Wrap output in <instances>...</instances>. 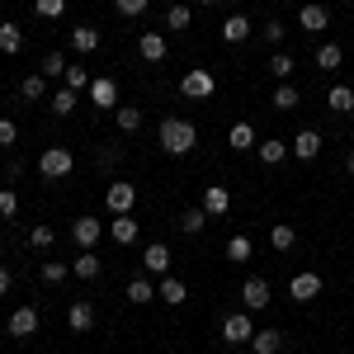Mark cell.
<instances>
[{"label":"cell","mask_w":354,"mask_h":354,"mask_svg":"<svg viewBox=\"0 0 354 354\" xmlns=\"http://www.w3.org/2000/svg\"><path fill=\"white\" fill-rule=\"evenodd\" d=\"M104 208H109L113 218H118V213H133V208H137V185H133V180H109V189H104Z\"/></svg>","instance_id":"obj_5"},{"label":"cell","mask_w":354,"mask_h":354,"mask_svg":"<svg viewBox=\"0 0 354 354\" xmlns=\"http://www.w3.org/2000/svg\"><path fill=\"white\" fill-rule=\"evenodd\" d=\"M19 48H24V28L15 24V19H5V24H0V53L19 57Z\"/></svg>","instance_id":"obj_23"},{"label":"cell","mask_w":354,"mask_h":354,"mask_svg":"<svg viewBox=\"0 0 354 354\" xmlns=\"http://www.w3.org/2000/svg\"><path fill=\"white\" fill-rule=\"evenodd\" d=\"M113 123H118V133H123V137H133V133H142L147 118H142L137 104H118V109H113Z\"/></svg>","instance_id":"obj_22"},{"label":"cell","mask_w":354,"mask_h":354,"mask_svg":"<svg viewBox=\"0 0 354 354\" xmlns=\"http://www.w3.org/2000/svg\"><path fill=\"white\" fill-rule=\"evenodd\" d=\"M100 270H104V265H100L95 250H81V255L71 260V274H76V279H100Z\"/></svg>","instance_id":"obj_30"},{"label":"cell","mask_w":354,"mask_h":354,"mask_svg":"<svg viewBox=\"0 0 354 354\" xmlns=\"http://www.w3.org/2000/svg\"><path fill=\"white\" fill-rule=\"evenodd\" d=\"M66 326L76 330V335H85V330L95 326V307H90V302H71V307H66Z\"/></svg>","instance_id":"obj_21"},{"label":"cell","mask_w":354,"mask_h":354,"mask_svg":"<svg viewBox=\"0 0 354 354\" xmlns=\"http://www.w3.org/2000/svg\"><path fill=\"white\" fill-rule=\"evenodd\" d=\"M270 245H274V255H283V250L298 245V232H293L288 222H274V227H270Z\"/></svg>","instance_id":"obj_28"},{"label":"cell","mask_w":354,"mask_h":354,"mask_svg":"<svg viewBox=\"0 0 354 354\" xmlns=\"http://www.w3.org/2000/svg\"><path fill=\"white\" fill-rule=\"evenodd\" d=\"M270 298H274L270 279H260V274H250V279L241 283V307H245V312H265V307H270Z\"/></svg>","instance_id":"obj_6"},{"label":"cell","mask_w":354,"mask_h":354,"mask_svg":"<svg viewBox=\"0 0 354 354\" xmlns=\"http://www.w3.org/2000/svg\"><path fill=\"white\" fill-rule=\"evenodd\" d=\"M227 208H232V194H227V185H208V189H203V213H208V218H222Z\"/></svg>","instance_id":"obj_20"},{"label":"cell","mask_w":354,"mask_h":354,"mask_svg":"<svg viewBox=\"0 0 354 354\" xmlns=\"http://www.w3.org/2000/svg\"><path fill=\"white\" fill-rule=\"evenodd\" d=\"M137 57H142V62H165V33L147 28V33L137 38Z\"/></svg>","instance_id":"obj_18"},{"label":"cell","mask_w":354,"mask_h":354,"mask_svg":"<svg viewBox=\"0 0 354 354\" xmlns=\"http://www.w3.org/2000/svg\"><path fill=\"white\" fill-rule=\"evenodd\" d=\"M227 260H232V265L255 260V241H250V236H232V241H227Z\"/></svg>","instance_id":"obj_34"},{"label":"cell","mask_w":354,"mask_h":354,"mask_svg":"<svg viewBox=\"0 0 354 354\" xmlns=\"http://www.w3.org/2000/svg\"><path fill=\"white\" fill-rule=\"evenodd\" d=\"M113 10L123 19H137V15H147V0H113Z\"/></svg>","instance_id":"obj_44"},{"label":"cell","mask_w":354,"mask_h":354,"mask_svg":"<svg viewBox=\"0 0 354 354\" xmlns=\"http://www.w3.org/2000/svg\"><path fill=\"white\" fill-rule=\"evenodd\" d=\"M10 283H15V279H10V270H0V293H10Z\"/></svg>","instance_id":"obj_47"},{"label":"cell","mask_w":354,"mask_h":354,"mask_svg":"<svg viewBox=\"0 0 354 354\" xmlns=\"http://www.w3.org/2000/svg\"><path fill=\"white\" fill-rule=\"evenodd\" d=\"M345 170H350V175H354V151H350V156H345Z\"/></svg>","instance_id":"obj_48"},{"label":"cell","mask_w":354,"mask_h":354,"mask_svg":"<svg viewBox=\"0 0 354 354\" xmlns=\"http://www.w3.org/2000/svg\"><path fill=\"white\" fill-rule=\"evenodd\" d=\"M66 66H71V62H66V53H48L43 62H38V76H48V81H62V76H66Z\"/></svg>","instance_id":"obj_32"},{"label":"cell","mask_w":354,"mask_h":354,"mask_svg":"<svg viewBox=\"0 0 354 354\" xmlns=\"http://www.w3.org/2000/svg\"><path fill=\"white\" fill-rule=\"evenodd\" d=\"M19 95H24V100H43V95H48V76H38V71H33V76H24Z\"/></svg>","instance_id":"obj_42"},{"label":"cell","mask_w":354,"mask_h":354,"mask_svg":"<svg viewBox=\"0 0 354 354\" xmlns=\"http://www.w3.org/2000/svg\"><path fill=\"white\" fill-rule=\"evenodd\" d=\"M62 85L81 95V90H90V71H85V66H66V76H62Z\"/></svg>","instance_id":"obj_43"},{"label":"cell","mask_w":354,"mask_h":354,"mask_svg":"<svg viewBox=\"0 0 354 354\" xmlns=\"http://www.w3.org/2000/svg\"><path fill=\"white\" fill-rule=\"evenodd\" d=\"M71 170H76V156H71L66 147H48V151L38 156V175H43V180H66Z\"/></svg>","instance_id":"obj_4"},{"label":"cell","mask_w":354,"mask_h":354,"mask_svg":"<svg viewBox=\"0 0 354 354\" xmlns=\"http://www.w3.org/2000/svg\"><path fill=\"white\" fill-rule=\"evenodd\" d=\"M203 227H208V213H203V208H185V213H180V232H185V236H198Z\"/></svg>","instance_id":"obj_36"},{"label":"cell","mask_w":354,"mask_h":354,"mask_svg":"<svg viewBox=\"0 0 354 354\" xmlns=\"http://www.w3.org/2000/svg\"><path fill=\"white\" fill-rule=\"evenodd\" d=\"M28 245H33V250H53V245H57V232L48 227V222H38V227L28 232Z\"/></svg>","instance_id":"obj_39"},{"label":"cell","mask_w":354,"mask_h":354,"mask_svg":"<svg viewBox=\"0 0 354 354\" xmlns=\"http://www.w3.org/2000/svg\"><path fill=\"white\" fill-rule=\"evenodd\" d=\"M180 95H185V100H213V95H218V76H213L208 66H189V71L180 76Z\"/></svg>","instance_id":"obj_2"},{"label":"cell","mask_w":354,"mask_h":354,"mask_svg":"<svg viewBox=\"0 0 354 354\" xmlns=\"http://www.w3.org/2000/svg\"><path fill=\"white\" fill-rule=\"evenodd\" d=\"M222 43H232V48H236V43H245V38H250V33H255V24H250V15H241V10H236V15H227V19H222Z\"/></svg>","instance_id":"obj_14"},{"label":"cell","mask_w":354,"mask_h":354,"mask_svg":"<svg viewBox=\"0 0 354 354\" xmlns=\"http://www.w3.org/2000/svg\"><path fill=\"white\" fill-rule=\"evenodd\" d=\"M288 298L293 302H312V298H322V274L317 270H302L288 279Z\"/></svg>","instance_id":"obj_10"},{"label":"cell","mask_w":354,"mask_h":354,"mask_svg":"<svg viewBox=\"0 0 354 354\" xmlns=\"http://www.w3.org/2000/svg\"><path fill=\"white\" fill-rule=\"evenodd\" d=\"M326 109H330V113H350V109H354V90H350V85H330Z\"/></svg>","instance_id":"obj_33"},{"label":"cell","mask_w":354,"mask_h":354,"mask_svg":"<svg viewBox=\"0 0 354 354\" xmlns=\"http://www.w3.org/2000/svg\"><path fill=\"white\" fill-rule=\"evenodd\" d=\"M227 147H232V151H255V147H260V137H255V123H232V128H227Z\"/></svg>","instance_id":"obj_17"},{"label":"cell","mask_w":354,"mask_h":354,"mask_svg":"<svg viewBox=\"0 0 354 354\" xmlns=\"http://www.w3.org/2000/svg\"><path fill=\"white\" fill-rule=\"evenodd\" d=\"M5 330L15 335V340H28V335H38V307H15L10 312V322H5Z\"/></svg>","instance_id":"obj_11"},{"label":"cell","mask_w":354,"mask_h":354,"mask_svg":"<svg viewBox=\"0 0 354 354\" xmlns=\"http://www.w3.org/2000/svg\"><path fill=\"white\" fill-rule=\"evenodd\" d=\"M170 260H175V255H170V245H165V241H151L147 250H142V270L156 274V279H165V274H170Z\"/></svg>","instance_id":"obj_12"},{"label":"cell","mask_w":354,"mask_h":354,"mask_svg":"<svg viewBox=\"0 0 354 354\" xmlns=\"http://www.w3.org/2000/svg\"><path fill=\"white\" fill-rule=\"evenodd\" d=\"M33 15H38V19H62V15H66V0H33Z\"/></svg>","instance_id":"obj_40"},{"label":"cell","mask_w":354,"mask_h":354,"mask_svg":"<svg viewBox=\"0 0 354 354\" xmlns=\"http://www.w3.org/2000/svg\"><path fill=\"white\" fill-rule=\"evenodd\" d=\"M194 5H203V10H208V5H218V0H194Z\"/></svg>","instance_id":"obj_49"},{"label":"cell","mask_w":354,"mask_h":354,"mask_svg":"<svg viewBox=\"0 0 354 354\" xmlns=\"http://www.w3.org/2000/svg\"><path fill=\"white\" fill-rule=\"evenodd\" d=\"M255 156H260V165H283V156H293V151H288V142L270 137V142H260V147H255Z\"/></svg>","instance_id":"obj_24"},{"label":"cell","mask_w":354,"mask_h":354,"mask_svg":"<svg viewBox=\"0 0 354 354\" xmlns=\"http://www.w3.org/2000/svg\"><path fill=\"white\" fill-rule=\"evenodd\" d=\"M104 232H109V227H104V222H100V218H90V213H85V218H76V222H71V241L81 245V250H95V245L104 241Z\"/></svg>","instance_id":"obj_8"},{"label":"cell","mask_w":354,"mask_h":354,"mask_svg":"<svg viewBox=\"0 0 354 354\" xmlns=\"http://www.w3.org/2000/svg\"><path fill=\"white\" fill-rule=\"evenodd\" d=\"M66 43H71V53L90 57L95 48H100V28H95V24H76V28H71V38H66Z\"/></svg>","instance_id":"obj_19"},{"label":"cell","mask_w":354,"mask_h":354,"mask_svg":"<svg viewBox=\"0 0 354 354\" xmlns=\"http://www.w3.org/2000/svg\"><path fill=\"white\" fill-rule=\"evenodd\" d=\"M279 350H283V335L255 326V335H250V354H279Z\"/></svg>","instance_id":"obj_26"},{"label":"cell","mask_w":354,"mask_h":354,"mask_svg":"<svg viewBox=\"0 0 354 354\" xmlns=\"http://www.w3.org/2000/svg\"><path fill=\"white\" fill-rule=\"evenodd\" d=\"M109 236L118 245H137V236H142V227H137L133 213H118V218H109Z\"/></svg>","instance_id":"obj_16"},{"label":"cell","mask_w":354,"mask_h":354,"mask_svg":"<svg viewBox=\"0 0 354 354\" xmlns=\"http://www.w3.org/2000/svg\"><path fill=\"white\" fill-rule=\"evenodd\" d=\"M156 137H161V151H165V156H189L194 147H198V128H194L189 118H165Z\"/></svg>","instance_id":"obj_1"},{"label":"cell","mask_w":354,"mask_h":354,"mask_svg":"<svg viewBox=\"0 0 354 354\" xmlns=\"http://www.w3.org/2000/svg\"><path fill=\"white\" fill-rule=\"evenodd\" d=\"M85 95H90V104H95V109H104V113H113L118 104H123V100H118V81H113V76H95Z\"/></svg>","instance_id":"obj_7"},{"label":"cell","mask_w":354,"mask_h":354,"mask_svg":"<svg viewBox=\"0 0 354 354\" xmlns=\"http://www.w3.org/2000/svg\"><path fill=\"white\" fill-rule=\"evenodd\" d=\"M270 104L279 113H293V109H298V85H293V81H279V85H274V100H270Z\"/></svg>","instance_id":"obj_27"},{"label":"cell","mask_w":354,"mask_h":354,"mask_svg":"<svg viewBox=\"0 0 354 354\" xmlns=\"http://www.w3.org/2000/svg\"><path fill=\"white\" fill-rule=\"evenodd\" d=\"M43 283H48V288H57V283H66V279H71V265H66V260H43Z\"/></svg>","instance_id":"obj_35"},{"label":"cell","mask_w":354,"mask_h":354,"mask_svg":"<svg viewBox=\"0 0 354 354\" xmlns=\"http://www.w3.org/2000/svg\"><path fill=\"white\" fill-rule=\"evenodd\" d=\"M270 71H274V81H288V76L298 71V62H293V57H288L283 48H279V53L270 57Z\"/></svg>","instance_id":"obj_38"},{"label":"cell","mask_w":354,"mask_h":354,"mask_svg":"<svg viewBox=\"0 0 354 354\" xmlns=\"http://www.w3.org/2000/svg\"><path fill=\"white\" fill-rule=\"evenodd\" d=\"M76 104H81V100H76V90H66V85H62V90H53V113H57V118L76 113Z\"/></svg>","instance_id":"obj_37"},{"label":"cell","mask_w":354,"mask_h":354,"mask_svg":"<svg viewBox=\"0 0 354 354\" xmlns=\"http://www.w3.org/2000/svg\"><path fill=\"white\" fill-rule=\"evenodd\" d=\"M236 354H250V345H245V350H236Z\"/></svg>","instance_id":"obj_50"},{"label":"cell","mask_w":354,"mask_h":354,"mask_svg":"<svg viewBox=\"0 0 354 354\" xmlns=\"http://www.w3.org/2000/svg\"><path fill=\"white\" fill-rule=\"evenodd\" d=\"M340 62H345V48L340 43H322L317 48V71H340Z\"/></svg>","instance_id":"obj_29"},{"label":"cell","mask_w":354,"mask_h":354,"mask_svg":"<svg viewBox=\"0 0 354 354\" xmlns=\"http://www.w3.org/2000/svg\"><path fill=\"white\" fill-rule=\"evenodd\" d=\"M0 250H5V241H0Z\"/></svg>","instance_id":"obj_51"},{"label":"cell","mask_w":354,"mask_h":354,"mask_svg":"<svg viewBox=\"0 0 354 354\" xmlns=\"http://www.w3.org/2000/svg\"><path fill=\"white\" fill-rule=\"evenodd\" d=\"M189 24H194L189 5H165V28H170V33H185Z\"/></svg>","instance_id":"obj_31"},{"label":"cell","mask_w":354,"mask_h":354,"mask_svg":"<svg viewBox=\"0 0 354 354\" xmlns=\"http://www.w3.org/2000/svg\"><path fill=\"white\" fill-rule=\"evenodd\" d=\"M15 213H19V194L0 189V218H15Z\"/></svg>","instance_id":"obj_45"},{"label":"cell","mask_w":354,"mask_h":354,"mask_svg":"<svg viewBox=\"0 0 354 354\" xmlns=\"http://www.w3.org/2000/svg\"><path fill=\"white\" fill-rule=\"evenodd\" d=\"M222 340L232 345V350H245L250 345V335H255V322H250V312H232V317H222V330H218Z\"/></svg>","instance_id":"obj_3"},{"label":"cell","mask_w":354,"mask_h":354,"mask_svg":"<svg viewBox=\"0 0 354 354\" xmlns=\"http://www.w3.org/2000/svg\"><path fill=\"white\" fill-rule=\"evenodd\" d=\"M322 147H326V142H322L317 128H302V133L288 137V151H293L298 161H317V156H322Z\"/></svg>","instance_id":"obj_9"},{"label":"cell","mask_w":354,"mask_h":354,"mask_svg":"<svg viewBox=\"0 0 354 354\" xmlns=\"http://www.w3.org/2000/svg\"><path fill=\"white\" fill-rule=\"evenodd\" d=\"M156 298H161L165 307H185V298H189V283H185V279H175V274H165L161 283H156Z\"/></svg>","instance_id":"obj_15"},{"label":"cell","mask_w":354,"mask_h":354,"mask_svg":"<svg viewBox=\"0 0 354 354\" xmlns=\"http://www.w3.org/2000/svg\"><path fill=\"white\" fill-rule=\"evenodd\" d=\"M298 24L307 28V33H326L330 28V10L317 5V0H307V5H298Z\"/></svg>","instance_id":"obj_13"},{"label":"cell","mask_w":354,"mask_h":354,"mask_svg":"<svg viewBox=\"0 0 354 354\" xmlns=\"http://www.w3.org/2000/svg\"><path fill=\"white\" fill-rule=\"evenodd\" d=\"M260 38H265V43H270L274 53H279V48H283V38H288V28H283V19H270V24L260 28Z\"/></svg>","instance_id":"obj_41"},{"label":"cell","mask_w":354,"mask_h":354,"mask_svg":"<svg viewBox=\"0 0 354 354\" xmlns=\"http://www.w3.org/2000/svg\"><path fill=\"white\" fill-rule=\"evenodd\" d=\"M19 142V128H15V118H0V147H15Z\"/></svg>","instance_id":"obj_46"},{"label":"cell","mask_w":354,"mask_h":354,"mask_svg":"<svg viewBox=\"0 0 354 354\" xmlns=\"http://www.w3.org/2000/svg\"><path fill=\"white\" fill-rule=\"evenodd\" d=\"M151 298H156V283H151L147 274H137V279H128V302H133V307H147Z\"/></svg>","instance_id":"obj_25"}]
</instances>
